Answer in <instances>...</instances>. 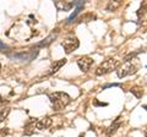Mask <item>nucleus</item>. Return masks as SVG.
<instances>
[{"label":"nucleus","instance_id":"nucleus-1","mask_svg":"<svg viewBox=\"0 0 147 137\" xmlns=\"http://www.w3.org/2000/svg\"><path fill=\"white\" fill-rule=\"evenodd\" d=\"M49 100L52 103L54 110H61L71 102V98L65 92H54L49 94Z\"/></svg>","mask_w":147,"mask_h":137},{"label":"nucleus","instance_id":"nucleus-2","mask_svg":"<svg viewBox=\"0 0 147 137\" xmlns=\"http://www.w3.org/2000/svg\"><path fill=\"white\" fill-rule=\"evenodd\" d=\"M119 66H120V62H119V60H117V59H107V60H104L97 67L96 75L102 76L105 74H109V72H112L113 70H118Z\"/></svg>","mask_w":147,"mask_h":137},{"label":"nucleus","instance_id":"nucleus-3","mask_svg":"<svg viewBox=\"0 0 147 137\" xmlns=\"http://www.w3.org/2000/svg\"><path fill=\"white\" fill-rule=\"evenodd\" d=\"M136 66L132 65L130 62H125L123 66H119V68L117 70V75L119 79H123L125 76H129V75H134L136 72Z\"/></svg>","mask_w":147,"mask_h":137},{"label":"nucleus","instance_id":"nucleus-4","mask_svg":"<svg viewBox=\"0 0 147 137\" xmlns=\"http://www.w3.org/2000/svg\"><path fill=\"white\" fill-rule=\"evenodd\" d=\"M61 47L64 48L66 54H70V53L74 52V50H76L80 47V42H79V39L75 38V37L66 38L64 42H61Z\"/></svg>","mask_w":147,"mask_h":137},{"label":"nucleus","instance_id":"nucleus-5","mask_svg":"<svg viewBox=\"0 0 147 137\" xmlns=\"http://www.w3.org/2000/svg\"><path fill=\"white\" fill-rule=\"evenodd\" d=\"M38 55V50L34 49V50H31L28 53H17V54H13V55H10V58L12 59H17V60H26V61H31Z\"/></svg>","mask_w":147,"mask_h":137},{"label":"nucleus","instance_id":"nucleus-6","mask_svg":"<svg viewBox=\"0 0 147 137\" xmlns=\"http://www.w3.org/2000/svg\"><path fill=\"white\" fill-rule=\"evenodd\" d=\"M94 60L90 56H82L80 59H77V66L80 67V70L82 72H87L91 68V66L93 65Z\"/></svg>","mask_w":147,"mask_h":137},{"label":"nucleus","instance_id":"nucleus-7","mask_svg":"<svg viewBox=\"0 0 147 137\" xmlns=\"http://www.w3.org/2000/svg\"><path fill=\"white\" fill-rule=\"evenodd\" d=\"M52 118L49 116H44V118H40V119H37V122H36V129L38 130H45L50 127L52 125Z\"/></svg>","mask_w":147,"mask_h":137},{"label":"nucleus","instance_id":"nucleus-8","mask_svg":"<svg viewBox=\"0 0 147 137\" xmlns=\"http://www.w3.org/2000/svg\"><path fill=\"white\" fill-rule=\"evenodd\" d=\"M55 7L58 11H70L71 9L75 6V3L71 1H55L54 3Z\"/></svg>","mask_w":147,"mask_h":137},{"label":"nucleus","instance_id":"nucleus-9","mask_svg":"<svg viewBox=\"0 0 147 137\" xmlns=\"http://www.w3.org/2000/svg\"><path fill=\"white\" fill-rule=\"evenodd\" d=\"M36 122H37V119H34V118H30L28 119V121H27L26 125H25V135L26 136H31V135L34 134Z\"/></svg>","mask_w":147,"mask_h":137},{"label":"nucleus","instance_id":"nucleus-10","mask_svg":"<svg viewBox=\"0 0 147 137\" xmlns=\"http://www.w3.org/2000/svg\"><path fill=\"white\" fill-rule=\"evenodd\" d=\"M74 3H75V5H76V9H75V11H74L71 15H70V17L67 19L69 24L74 22V20L76 19V16L81 12V10H82V9H84V6H85V1H74Z\"/></svg>","mask_w":147,"mask_h":137},{"label":"nucleus","instance_id":"nucleus-11","mask_svg":"<svg viewBox=\"0 0 147 137\" xmlns=\"http://www.w3.org/2000/svg\"><path fill=\"white\" fill-rule=\"evenodd\" d=\"M120 116H119V118H117L115 119V120H114V122H113V124L112 125H110L109 127H108V130H107V135L108 136H112L113 134H115V132H117V130L119 129V127H120L121 126V120H120Z\"/></svg>","mask_w":147,"mask_h":137},{"label":"nucleus","instance_id":"nucleus-12","mask_svg":"<svg viewBox=\"0 0 147 137\" xmlns=\"http://www.w3.org/2000/svg\"><path fill=\"white\" fill-rule=\"evenodd\" d=\"M57 34H58V33H52V34H49L48 37H47V38H45V39L43 40V42H40V43H37V44L34 45V47H36V49H37V48L48 47V45H49L50 43H52V42H53V40H54L55 38H57Z\"/></svg>","mask_w":147,"mask_h":137},{"label":"nucleus","instance_id":"nucleus-13","mask_svg":"<svg viewBox=\"0 0 147 137\" xmlns=\"http://www.w3.org/2000/svg\"><path fill=\"white\" fill-rule=\"evenodd\" d=\"M65 64H66V59H60V60H58V61H54L53 65H52V67H50V71H49L48 75L55 74V72H57L61 66L65 65Z\"/></svg>","mask_w":147,"mask_h":137},{"label":"nucleus","instance_id":"nucleus-14","mask_svg":"<svg viewBox=\"0 0 147 137\" xmlns=\"http://www.w3.org/2000/svg\"><path fill=\"white\" fill-rule=\"evenodd\" d=\"M121 1L120 0H117V1H109L108 4H107V6H105V9H107V11H117L119 7L121 6Z\"/></svg>","mask_w":147,"mask_h":137},{"label":"nucleus","instance_id":"nucleus-15","mask_svg":"<svg viewBox=\"0 0 147 137\" xmlns=\"http://www.w3.org/2000/svg\"><path fill=\"white\" fill-rule=\"evenodd\" d=\"M130 92L134 94L137 99L142 98V95H144V89H142V87H140V86H134V87H131Z\"/></svg>","mask_w":147,"mask_h":137},{"label":"nucleus","instance_id":"nucleus-16","mask_svg":"<svg viewBox=\"0 0 147 137\" xmlns=\"http://www.w3.org/2000/svg\"><path fill=\"white\" fill-rule=\"evenodd\" d=\"M146 12H147V3L144 1V3L141 4L140 9L136 11V15H137V17H139V19H141L142 16H145V15H146Z\"/></svg>","mask_w":147,"mask_h":137},{"label":"nucleus","instance_id":"nucleus-17","mask_svg":"<svg viewBox=\"0 0 147 137\" xmlns=\"http://www.w3.org/2000/svg\"><path fill=\"white\" fill-rule=\"evenodd\" d=\"M97 19V16L96 15H93V13H85L82 17H80L79 19V22H90V21H93V20H96Z\"/></svg>","mask_w":147,"mask_h":137},{"label":"nucleus","instance_id":"nucleus-18","mask_svg":"<svg viewBox=\"0 0 147 137\" xmlns=\"http://www.w3.org/2000/svg\"><path fill=\"white\" fill-rule=\"evenodd\" d=\"M10 114V108H3L0 109V122H3L5 119L7 118V115Z\"/></svg>","mask_w":147,"mask_h":137},{"label":"nucleus","instance_id":"nucleus-19","mask_svg":"<svg viewBox=\"0 0 147 137\" xmlns=\"http://www.w3.org/2000/svg\"><path fill=\"white\" fill-rule=\"evenodd\" d=\"M141 52V50H139V52H134V53H129L127 54V55H125V56H124V62H130L131 60H132V59H134L136 55H137V54H139Z\"/></svg>","mask_w":147,"mask_h":137},{"label":"nucleus","instance_id":"nucleus-20","mask_svg":"<svg viewBox=\"0 0 147 137\" xmlns=\"http://www.w3.org/2000/svg\"><path fill=\"white\" fill-rule=\"evenodd\" d=\"M93 105L94 107H107L108 103H100V102H98L97 99H93Z\"/></svg>","mask_w":147,"mask_h":137},{"label":"nucleus","instance_id":"nucleus-21","mask_svg":"<svg viewBox=\"0 0 147 137\" xmlns=\"http://www.w3.org/2000/svg\"><path fill=\"white\" fill-rule=\"evenodd\" d=\"M109 87H120V85H119V83H108V85L103 86V89H107Z\"/></svg>","mask_w":147,"mask_h":137},{"label":"nucleus","instance_id":"nucleus-22","mask_svg":"<svg viewBox=\"0 0 147 137\" xmlns=\"http://www.w3.org/2000/svg\"><path fill=\"white\" fill-rule=\"evenodd\" d=\"M7 134H9L7 129H1V130H0V137H5Z\"/></svg>","mask_w":147,"mask_h":137},{"label":"nucleus","instance_id":"nucleus-23","mask_svg":"<svg viewBox=\"0 0 147 137\" xmlns=\"http://www.w3.org/2000/svg\"><path fill=\"white\" fill-rule=\"evenodd\" d=\"M7 47H6V45L5 44H4L3 42H1V40H0V50H4V49H6Z\"/></svg>","mask_w":147,"mask_h":137},{"label":"nucleus","instance_id":"nucleus-24","mask_svg":"<svg viewBox=\"0 0 147 137\" xmlns=\"http://www.w3.org/2000/svg\"><path fill=\"white\" fill-rule=\"evenodd\" d=\"M4 103H6V100L1 97V94H0V105H1V104H4Z\"/></svg>","mask_w":147,"mask_h":137},{"label":"nucleus","instance_id":"nucleus-25","mask_svg":"<svg viewBox=\"0 0 147 137\" xmlns=\"http://www.w3.org/2000/svg\"><path fill=\"white\" fill-rule=\"evenodd\" d=\"M144 134H145V137H147V126L145 127V131H144Z\"/></svg>","mask_w":147,"mask_h":137},{"label":"nucleus","instance_id":"nucleus-26","mask_svg":"<svg viewBox=\"0 0 147 137\" xmlns=\"http://www.w3.org/2000/svg\"><path fill=\"white\" fill-rule=\"evenodd\" d=\"M144 109H146V111H147V104H146V105H144Z\"/></svg>","mask_w":147,"mask_h":137},{"label":"nucleus","instance_id":"nucleus-27","mask_svg":"<svg viewBox=\"0 0 147 137\" xmlns=\"http://www.w3.org/2000/svg\"><path fill=\"white\" fill-rule=\"evenodd\" d=\"M79 137H85V135H84V134H81V135H80Z\"/></svg>","mask_w":147,"mask_h":137},{"label":"nucleus","instance_id":"nucleus-28","mask_svg":"<svg viewBox=\"0 0 147 137\" xmlns=\"http://www.w3.org/2000/svg\"><path fill=\"white\" fill-rule=\"evenodd\" d=\"M0 68H1V64H0Z\"/></svg>","mask_w":147,"mask_h":137},{"label":"nucleus","instance_id":"nucleus-29","mask_svg":"<svg viewBox=\"0 0 147 137\" xmlns=\"http://www.w3.org/2000/svg\"><path fill=\"white\" fill-rule=\"evenodd\" d=\"M146 67H147V66H146Z\"/></svg>","mask_w":147,"mask_h":137}]
</instances>
